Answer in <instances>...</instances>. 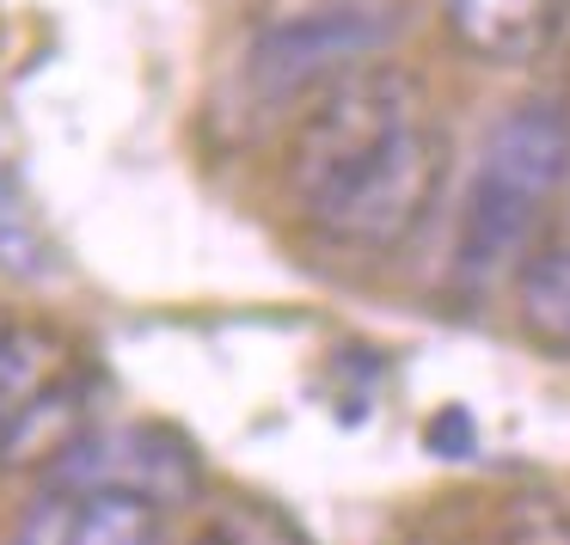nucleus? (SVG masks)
Returning a JSON list of instances; mask_svg holds the SVG:
<instances>
[{
    "label": "nucleus",
    "instance_id": "0eeeda50",
    "mask_svg": "<svg viewBox=\"0 0 570 545\" xmlns=\"http://www.w3.org/2000/svg\"><path fill=\"white\" fill-rule=\"evenodd\" d=\"M570 0H448V38L491 68H521L552 50Z\"/></svg>",
    "mask_w": 570,
    "mask_h": 545
},
{
    "label": "nucleus",
    "instance_id": "9d476101",
    "mask_svg": "<svg viewBox=\"0 0 570 545\" xmlns=\"http://www.w3.org/2000/svg\"><path fill=\"white\" fill-rule=\"evenodd\" d=\"M521 325L546 349H570V239L521 264Z\"/></svg>",
    "mask_w": 570,
    "mask_h": 545
},
{
    "label": "nucleus",
    "instance_id": "39448f33",
    "mask_svg": "<svg viewBox=\"0 0 570 545\" xmlns=\"http://www.w3.org/2000/svg\"><path fill=\"white\" fill-rule=\"evenodd\" d=\"M50 484L56 490L136 496L166 515V508H185L203 496V459L190 435H178L173 423H111V429H92L50 472Z\"/></svg>",
    "mask_w": 570,
    "mask_h": 545
},
{
    "label": "nucleus",
    "instance_id": "f8f14e48",
    "mask_svg": "<svg viewBox=\"0 0 570 545\" xmlns=\"http://www.w3.org/2000/svg\"><path fill=\"white\" fill-rule=\"evenodd\" d=\"M497 545H570V503L552 490H521L503 503L497 521Z\"/></svg>",
    "mask_w": 570,
    "mask_h": 545
},
{
    "label": "nucleus",
    "instance_id": "f257e3e1",
    "mask_svg": "<svg viewBox=\"0 0 570 545\" xmlns=\"http://www.w3.org/2000/svg\"><path fill=\"white\" fill-rule=\"evenodd\" d=\"M570 185V111L558 99H528L497 117L472 160L466 209H460V276L472 288L497 283L528 258L558 190Z\"/></svg>",
    "mask_w": 570,
    "mask_h": 545
},
{
    "label": "nucleus",
    "instance_id": "20e7f679",
    "mask_svg": "<svg viewBox=\"0 0 570 545\" xmlns=\"http://www.w3.org/2000/svg\"><path fill=\"white\" fill-rule=\"evenodd\" d=\"M393 43V19L362 13V7H320V13H295L258 31L246 50V92L252 105H283L313 92L320 99L332 80L368 68L374 56Z\"/></svg>",
    "mask_w": 570,
    "mask_h": 545
},
{
    "label": "nucleus",
    "instance_id": "f03ea898",
    "mask_svg": "<svg viewBox=\"0 0 570 545\" xmlns=\"http://www.w3.org/2000/svg\"><path fill=\"white\" fill-rule=\"evenodd\" d=\"M417 123H430V99H423V80L405 75L399 62H368L356 75L332 80L307 105L295 141H288V197H295V209L313 215Z\"/></svg>",
    "mask_w": 570,
    "mask_h": 545
},
{
    "label": "nucleus",
    "instance_id": "7ed1b4c3",
    "mask_svg": "<svg viewBox=\"0 0 570 545\" xmlns=\"http://www.w3.org/2000/svg\"><path fill=\"white\" fill-rule=\"evenodd\" d=\"M442 172H448V136L430 117L411 136H399L356 185H344L332 202H320L307 221L350 251H393L430 215L435 190H442Z\"/></svg>",
    "mask_w": 570,
    "mask_h": 545
},
{
    "label": "nucleus",
    "instance_id": "1a4fd4ad",
    "mask_svg": "<svg viewBox=\"0 0 570 545\" xmlns=\"http://www.w3.org/2000/svg\"><path fill=\"white\" fill-rule=\"evenodd\" d=\"M87 435H92V393H87V380L75 374V380H62L50 398H38V405L13 423V435L0 442V466H43V472H56L80 442H87Z\"/></svg>",
    "mask_w": 570,
    "mask_h": 545
},
{
    "label": "nucleus",
    "instance_id": "6e6552de",
    "mask_svg": "<svg viewBox=\"0 0 570 545\" xmlns=\"http://www.w3.org/2000/svg\"><path fill=\"white\" fill-rule=\"evenodd\" d=\"M75 374H80V349L50 319H7L0 325V442L13 435V423L38 398H50Z\"/></svg>",
    "mask_w": 570,
    "mask_h": 545
},
{
    "label": "nucleus",
    "instance_id": "9b49d317",
    "mask_svg": "<svg viewBox=\"0 0 570 545\" xmlns=\"http://www.w3.org/2000/svg\"><path fill=\"white\" fill-rule=\"evenodd\" d=\"M190 545H313V539L271 503H227L215 508V521Z\"/></svg>",
    "mask_w": 570,
    "mask_h": 545
},
{
    "label": "nucleus",
    "instance_id": "423d86ee",
    "mask_svg": "<svg viewBox=\"0 0 570 545\" xmlns=\"http://www.w3.org/2000/svg\"><path fill=\"white\" fill-rule=\"evenodd\" d=\"M13 545H166V515L111 490H43L13 527Z\"/></svg>",
    "mask_w": 570,
    "mask_h": 545
}]
</instances>
